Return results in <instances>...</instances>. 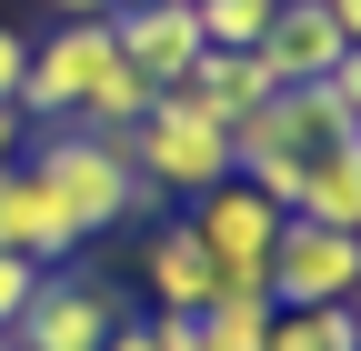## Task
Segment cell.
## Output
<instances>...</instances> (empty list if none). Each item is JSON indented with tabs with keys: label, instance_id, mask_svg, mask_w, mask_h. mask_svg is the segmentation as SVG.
Masks as SVG:
<instances>
[{
	"label": "cell",
	"instance_id": "1",
	"mask_svg": "<svg viewBox=\"0 0 361 351\" xmlns=\"http://www.w3.org/2000/svg\"><path fill=\"white\" fill-rule=\"evenodd\" d=\"M30 141H40V151H30L20 171H30V181L61 201V221H71L80 241H90V231H121L130 211H161V201L141 191V171L121 161V141H111V130L61 121V130H30Z\"/></svg>",
	"mask_w": 361,
	"mask_h": 351
},
{
	"label": "cell",
	"instance_id": "2",
	"mask_svg": "<svg viewBox=\"0 0 361 351\" xmlns=\"http://www.w3.org/2000/svg\"><path fill=\"white\" fill-rule=\"evenodd\" d=\"M111 141H121L130 171H141V191H151V201H201L211 181H231V130L201 121L180 91H161L130 130H111Z\"/></svg>",
	"mask_w": 361,
	"mask_h": 351
},
{
	"label": "cell",
	"instance_id": "3",
	"mask_svg": "<svg viewBox=\"0 0 361 351\" xmlns=\"http://www.w3.org/2000/svg\"><path fill=\"white\" fill-rule=\"evenodd\" d=\"M111 61H121L111 20H61L51 40H30V61H20V91H11V111H20L30 130H61V121H80L90 80H101Z\"/></svg>",
	"mask_w": 361,
	"mask_h": 351
},
{
	"label": "cell",
	"instance_id": "4",
	"mask_svg": "<svg viewBox=\"0 0 361 351\" xmlns=\"http://www.w3.org/2000/svg\"><path fill=\"white\" fill-rule=\"evenodd\" d=\"M121 321H130V312H121V291H111V281L40 271V291H30V312L11 321V341H20V351H101Z\"/></svg>",
	"mask_w": 361,
	"mask_h": 351
},
{
	"label": "cell",
	"instance_id": "5",
	"mask_svg": "<svg viewBox=\"0 0 361 351\" xmlns=\"http://www.w3.org/2000/svg\"><path fill=\"white\" fill-rule=\"evenodd\" d=\"M271 301H351L361 291V231H322V221H281V241H271Z\"/></svg>",
	"mask_w": 361,
	"mask_h": 351
},
{
	"label": "cell",
	"instance_id": "6",
	"mask_svg": "<svg viewBox=\"0 0 361 351\" xmlns=\"http://www.w3.org/2000/svg\"><path fill=\"white\" fill-rule=\"evenodd\" d=\"M281 221H291V211H271L251 181H211V191L191 201V241L211 251V271H261L271 241H281ZM261 281H271V271H261Z\"/></svg>",
	"mask_w": 361,
	"mask_h": 351
},
{
	"label": "cell",
	"instance_id": "7",
	"mask_svg": "<svg viewBox=\"0 0 361 351\" xmlns=\"http://www.w3.org/2000/svg\"><path fill=\"white\" fill-rule=\"evenodd\" d=\"M111 40H121V61L151 80V91H180L201 61V20H191V0H151V11H111Z\"/></svg>",
	"mask_w": 361,
	"mask_h": 351
},
{
	"label": "cell",
	"instance_id": "8",
	"mask_svg": "<svg viewBox=\"0 0 361 351\" xmlns=\"http://www.w3.org/2000/svg\"><path fill=\"white\" fill-rule=\"evenodd\" d=\"M341 51H351V40L331 30L322 0H291V11H271V30H261V51H251V61L271 70V91H301V80H331Z\"/></svg>",
	"mask_w": 361,
	"mask_h": 351
},
{
	"label": "cell",
	"instance_id": "9",
	"mask_svg": "<svg viewBox=\"0 0 361 351\" xmlns=\"http://www.w3.org/2000/svg\"><path fill=\"white\" fill-rule=\"evenodd\" d=\"M0 251H20V261H40V271H71V251H80V231L61 221V201L30 181V171L11 161L0 171Z\"/></svg>",
	"mask_w": 361,
	"mask_h": 351
},
{
	"label": "cell",
	"instance_id": "10",
	"mask_svg": "<svg viewBox=\"0 0 361 351\" xmlns=\"http://www.w3.org/2000/svg\"><path fill=\"white\" fill-rule=\"evenodd\" d=\"M291 221L361 231V141H322V151H301V181H291Z\"/></svg>",
	"mask_w": 361,
	"mask_h": 351
},
{
	"label": "cell",
	"instance_id": "11",
	"mask_svg": "<svg viewBox=\"0 0 361 351\" xmlns=\"http://www.w3.org/2000/svg\"><path fill=\"white\" fill-rule=\"evenodd\" d=\"M141 281H151V301L161 312H211V251L191 241V221H151V241H141Z\"/></svg>",
	"mask_w": 361,
	"mask_h": 351
},
{
	"label": "cell",
	"instance_id": "12",
	"mask_svg": "<svg viewBox=\"0 0 361 351\" xmlns=\"http://www.w3.org/2000/svg\"><path fill=\"white\" fill-rule=\"evenodd\" d=\"M180 101H191L201 121L231 130L241 111H261V101H271V70H261L251 51H201V61H191V80H180Z\"/></svg>",
	"mask_w": 361,
	"mask_h": 351
},
{
	"label": "cell",
	"instance_id": "13",
	"mask_svg": "<svg viewBox=\"0 0 361 351\" xmlns=\"http://www.w3.org/2000/svg\"><path fill=\"white\" fill-rule=\"evenodd\" d=\"M261 351H351V312L341 301H271V331H261Z\"/></svg>",
	"mask_w": 361,
	"mask_h": 351
},
{
	"label": "cell",
	"instance_id": "14",
	"mask_svg": "<svg viewBox=\"0 0 361 351\" xmlns=\"http://www.w3.org/2000/svg\"><path fill=\"white\" fill-rule=\"evenodd\" d=\"M261 331H271V291H211L201 351H261Z\"/></svg>",
	"mask_w": 361,
	"mask_h": 351
},
{
	"label": "cell",
	"instance_id": "15",
	"mask_svg": "<svg viewBox=\"0 0 361 351\" xmlns=\"http://www.w3.org/2000/svg\"><path fill=\"white\" fill-rule=\"evenodd\" d=\"M161 91H151V80L141 70H130V61H111L101 80H90V101H80V130H130V121H141Z\"/></svg>",
	"mask_w": 361,
	"mask_h": 351
},
{
	"label": "cell",
	"instance_id": "16",
	"mask_svg": "<svg viewBox=\"0 0 361 351\" xmlns=\"http://www.w3.org/2000/svg\"><path fill=\"white\" fill-rule=\"evenodd\" d=\"M191 20H201V51H261L271 0H191Z\"/></svg>",
	"mask_w": 361,
	"mask_h": 351
},
{
	"label": "cell",
	"instance_id": "17",
	"mask_svg": "<svg viewBox=\"0 0 361 351\" xmlns=\"http://www.w3.org/2000/svg\"><path fill=\"white\" fill-rule=\"evenodd\" d=\"M30 291H40V261H20V251H0V331H11V321L30 312Z\"/></svg>",
	"mask_w": 361,
	"mask_h": 351
},
{
	"label": "cell",
	"instance_id": "18",
	"mask_svg": "<svg viewBox=\"0 0 361 351\" xmlns=\"http://www.w3.org/2000/svg\"><path fill=\"white\" fill-rule=\"evenodd\" d=\"M20 61H30V40H20L11 20H0V101H11V91H20Z\"/></svg>",
	"mask_w": 361,
	"mask_h": 351
},
{
	"label": "cell",
	"instance_id": "19",
	"mask_svg": "<svg viewBox=\"0 0 361 351\" xmlns=\"http://www.w3.org/2000/svg\"><path fill=\"white\" fill-rule=\"evenodd\" d=\"M331 91H341V111L361 121V51H341V70H331Z\"/></svg>",
	"mask_w": 361,
	"mask_h": 351
},
{
	"label": "cell",
	"instance_id": "20",
	"mask_svg": "<svg viewBox=\"0 0 361 351\" xmlns=\"http://www.w3.org/2000/svg\"><path fill=\"white\" fill-rule=\"evenodd\" d=\"M20 141H30V121H20L11 101H0V171H11V161H20Z\"/></svg>",
	"mask_w": 361,
	"mask_h": 351
},
{
	"label": "cell",
	"instance_id": "21",
	"mask_svg": "<svg viewBox=\"0 0 361 351\" xmlns=\"http://www.w3.org/2000/svg\"><path fill=\"white\" fill-rule=\"evenodd\" d=\"M322 11H331V30L351 40V51H361V0H322Z\"/></svg>",
	"mask_w": 361,
	"mask_h": 351
},
{
	"label": "cell",
	"instance_id": "22",
	"mask_svg": "<svg viewBox=\"0 0 361 351\" xmlns=\"http://www.w3.org/2000/svg\"><path fill=\"white\" fill-rule=\"evenodd\" d=\"M101 351H161V341H151V321H121V331H111Z\"/></svg>",
	"mask_w": 361,
	"mask_h": 351
},
{
	"label": "cell",
	"instance_id": "23",
	"mask_svg": "<svg viewBox=\"0 0 361 351\" xmlns=\"http://www.w3.org/2000/svg\"><path fill=\"white\" fill-rule=\"evenodd\" d=\"M61 20H111V0H51Z\"/></svg>",
	"mask_w": 361,
	"mask_h": 351
},
{
	"label": "cell",
	"instance_id": "24",
	"mask_svg": "<svg viewBox=\"0 0 361 351\" xmlns=\"http://www.w3.org/2000/svg\"><path fill=\"white\" fill-rule=\"evenodd\" d=\"M341 312H351V351H361V291H351V301H341Z\"/></svg>",
	"mask_w": 361,
	"mask_h": 351
},
{
	"label": "cell",
	"instance_id": "25",
	"mask_svg": "<svg viewBox=\"0 0 361 351\" xmlns=\"http://www.w3.org/2000/svg\"><path fill=\"white\" fill-rule=\"evenodd\" d=\"M0 351H20V341H11V331H0Z\"/></svg>",
	"mask_w": 361,
	"mask_h": 351
},
{
	"label": "cell",
	"instance_id": "26",
	"mask_svg": "<svg viewBox=\"0 0 361 351\" xmlns=\"http://www.w3.org/2000/svg\"><path fill=\"white\" fill-rule=\"evenodd\" d=\"M271 11H291V0H271Z\"/></svg>",
	"mask_w": 361,
	"mask_h": 351
}]
</instances>
